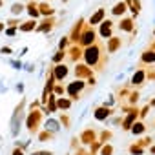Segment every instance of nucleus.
Here are the masks:
<instances>
[{"label": "nucleus", "instance_id": "nucleus-28", "mask_svg": "<svg viewBox=\"0 0 155 155\" xmlns=\"http://www.w3.org/2000/svg\"><path fill=\"white\" fill-rule=\"evenodd\" d=\"M53 91H55L57 95H62V93H64V88H62V86H55V88H53Z\"/></svg>", "mask_w": 155, "mask_h": 155}, {"label": "nucleus", "instance_id": "nucleus-35", "mask_svg": "<svg viewBox=\"0 0 155 155\" xmlns=\"http://www.w3.org/2000/svg\"><path fill=\"white\" fill-rule=\"evenodd\" d=\"M140 79H142V75H140V73H139V75H135V77H133V82H135V84H137V82H139V81H140Z\"/></svg>", "mask_w": 155, "mask_h": 155}, {"label": "nucleus", "instance_id": "nucleus-38", "mask_svg": "<svg viewBox=\"0 0 155 155\" xmlns=\"http://www.w3.org/2000/svg\"><path fill=\"white\" fill-rule=\"evenodd\" d=\"M0 6H2V0H0Z\"/></svg>", "mask_w": 155, "mask_h": 155}, {"label": "nucleus", "instance_id": "nucleus-5", "mask_svg": "<svg viewBox=\"0 0 155 155\" xmlns=\"http://www.w3.org/2000/svg\"><path fill=\"white\" fill-rule=\"evenodd\" d=\"M53 75H55V79L62 81V79H66V75H68V68H66L64 64H58V66L53 69Z\"/></svg>", "mask_w": 155, "mask_h": 155}, {"label": "nucleus", "instance_id": "nucleus-23", "mask_svg": "<svg viewBox=\"0 0 155 155\" xmlns=\"http://www.w3.org/2000/svg\"><path fill=\"white\" fill-rule=\"evenodd\" d=\"M9 64L15 68V69H22L24 66H22V62H18V60H9Z\"/></svg>", "mask_w": 155, "mask_h": 155}, {"label": "nucleus", "instance_id": "nucleus-8", "mask_svg": "<svg viewBox=\"0 0 155 155\" xmlns=\"http://www.w3.org/2000/svg\"><path fill=\"white\" fill-rule=\"evenodd\" d=\"M35 20H28V22H20V26H18V29L20 31H24V33H28V31H33L35 29Z\"/></svg>", "mask_w": 155, "mask_h": 155}, {"label": "nucleus", "instance_id": "nucleus-17", "mask_svg": "<svg viewBox=\"0 0 155 155\" xmlns=\"http://www.w3.org/2000/svg\"><path fill=\"white\" fill-rule=\"evenodd\" d=\"M81 140H82V142H86V144H88V142H91V140H93V131H91V130L84 131V133L81 135Z\"/></svg>", "mask_w": 155, "mask_h": 155}, {"label": "nucleus", "instance_id": "nucleus-31", "mask_svg": "<svg viewBox=\"0 0 155 155\" xmlns=\"http://www.w3.org/2000/svg\"><path fill=\"white\" fill-rule=\"evenodd\" d=\"M66 44H68V38L64 37V38H60V46H58V48H60V49H64V48H66Z\"/></svg>", "mask_w": 155, "mask_h": 155}, {"label": "nucleus", "instance_id": "nucleus-26", "mask_svg": "<svg viewBox=\"0 0 155 155\" xmlns=\"http://www.w3.org/2000/svg\"><path fill=\"white\" fill-rule=\"evenodd\" d=\"M120 28H122V29H126V31H128V29H130V28H131V22H130V20H122V24H120Z\"/></svg>", "mask_w": 155, "mask_h": 155}, {"label": "nucleus", "instance_id": "nucleus-9", "mask_svg": "<svg viewBox=\"0 0 155 155\" xmlns=\"http://www.w3.org/2000/svg\"><path fill=\"white\" fill-rule=\"evenodd\" d=\"M26 11V6L24 4H20V2H17V4H13L11 6V13L17 17V15H20V13H24Z\"/></svg>", "mask_w": 155, "mask_h": 155}, {"label": "nucleus", "instance_id": "nucleus-3", "mask_svg": "<svg viewBox=\"0 0 155 155\" xmlns=\"http://www.w3.org/2000/svg\"><path fill=\"white\" fill-rule=\"evenodd\" d=\"M84 60H86L90 66H95L97 60H99V48H97V46H90V48L84 51Z\"/></svg>", "mask_w": 155, "mask_h": 155}, {"label": "nucleus", "instance_id": "nucleus-12", "mask_svg": "<svg viewBox=\"0 0 155 155\" xmlns=\"http://www.w3.org/2000/svg\"><path fill=\"white\" fill-rule=\"evenodd\" d=\"M77 75H79L81 79H82V77H90V75H91V71H90L86 66H77Z\"/></svg>", "mask_w": 155, "mask_h": 155}, {"label": "nucleus", "instance_id": "nucleus-29", "mask_svg": "<svg viewBox=\"0 0 155 155\" xmlns=\"http://www.w3.org/2000/svg\"><path fill=\"white\" fill-rule=\"evenodd\" d=\"M17 24H18V20H17V18H11V20H8V26H11V28H17Z\"/></svg>", "mask_w": 155, "mask_h": 155}, {"label": "nucleus", "instance_id": "nucleus-34", "mask_svg": "<svg viewBox=\"0 0 155 155\" xmlns=\"http://www.w3.org/2000/svg\"><path fill=\"white\" fill-rule=\"evenodd\" d=\"M155 60V53H146V57H144V60Z\"/></svg>", "mask_w": 155, "mask_h": 155}, {"label": "nucleus", "instance_id": "nucleus-27", "mask_svg": "<svg viewBox=\"0 0 155 155\" xmlns=\"http://www.w3.org/2000/svg\"><path fill=\"white\" fill-rule=\"evenodd\" d=\"M11 155H24V150L22 148H18V146H15V150H13V153Z\"/></svg>", "mask_w": 155, "mask_h": 155}, {"label": "nucleus", "instance_id": "nucleus-22", "mask_svg": "<svg viewBox=\"0 0 155 155\" xmlns=\"http://www.w3.org/2000/svg\"><path fill=\"white\" fill-rule=\"evenodd\" d=\"M62 58H64V51H62V49H60V51H58V53H57V55H55V57H53V62H60V60H62Z\"/></svg>", "mask_w": 155, "mask_h": 155}, {"label": "nucleus", "instance_id": "nucleus-13", "mask_svg": "<svg viewBox=\"0 0 155 155\" xmlns=\"http://www.w3.org/2000/svg\"><path fill=\"white\" fill-rule=\"evenodd\" d=\"M38 9H40V13H42V15H48V17H49V15H53V8H49L46 2L38 4Z\"/></svg>", "mask_w": 155, "mask_h": 155}, {"label": "nucleus", "instance_id": "nucleus-6", "mask_svg": "<svg viewBox=\"0 0 155 155\" xmlns=\"http://www.w3.org/2000/svg\"><path fill=\"white\" fill-rule=\"evenodd\" d=\"M93 40H95V33H93V29H86V31L82 33V37H81V42H82L84 46H90Z\"/></svg>", "mask_w": 155, "mask_h": 155}, {"label": "nucleus", "instance_id": "nucleus-7", "mask_svg": "<svg viewBox=\"0 0 155 155\" xmlns=\"http://www.w3.org/2000/svg\"><path fill=\"white\" fill-rule=\"evenodd\" d=\"M26 9H28V13H29V17H31V18H37V17L40 15V9H38V6H37L35 0H31V2L26 6Z\"/></svg>", "mask_w": 155, "mask_h": 155}, {"label": "nucleus", "instance_id": "nucleus-14", "mask_svg": "<svg viewBox=\"0 0 155 155\" xmlns=\"http://www.w3.org/2000/svg\"><path fill=\"white\" fill-rule=\"evenodd\" d=\"M102 17H104V11H102V9H99V11H97V13H95V15H93V17L90 18V22H91V24L95 26V24H99V22L102 20Z\"/></svg>", "mask_w": 155, "mask_h": 155}, {"label": "nucleus", "instance_id": "nucleus-21", "mask_svg": "<svg viewBox=\"0 0 155 155\" xmlns=\"http://www.w3.org/2000/svg\"><path fill=\"white\" fill-rule=\"evenodd\" d=\"M0 53H2V55H11L13 49H11L9 46H2V48H0Z\"/></svg>", "mask_w": 155, "mask_h": 155}, {"label": "nucleus", "instance_id": "nucleus-15", "mask_svg": "<svg viewBox=\"0 0 155 155\" xmlns=\"http://www.w3.org/2000/svg\"><path fill=\"white\" fill-rule=\"evenodd\" d=\"M110 26H111L110 22H102V26H101V35L102 37H110V33H111V28Z\"/></svg>", "mask_w": 155, "mask_h": 155}, {"label": "nucleus", "instance_id": "nucleus-10", "mask_svg": "<svg viewBox=\"0 0 155 155\" xmlns=\"http://www.w3.org/2000/svg\"><path fill=\"white\" fill-rule=\"evenodd\" d=\"M51 26H53V18H46V20L37 28V31H49V29H51Z\"/></svg>", "mask_w": 155, "mask_h": 155}, {"label": "nucleus", "instance_id": "nucleus-19", "mask_svg": "<svg viewBox=\"0 0 155 155\" xmlns=\"http://www.w3.org/2000/svg\"><path fill=\"white\" fill-rule=\"evenodd\" d=\"M51 137H53V131H49V130H48V131H42V133L38 135L40 140H48V139H51Z\"/></svg>", "mask_w": 155, "mask_h": 155}, {"label": "nucleus", "instance_id": "nucleus-32", "mask_svg": "<svg viewBox=\"0 0 155 155\" xmlns=\"http://www.w3.org/2000/svg\"><path fill=\"white\" fill-rule=\"evenodd\" d=\"M15 90H17L18 93H22V91H24V84H22V82H18V84L15 86Z\"/></svg>", "mask_w": 155, "mask_h": 155}, {"label": "nucleus", "instance_id": "nucleus-20", "mask_svg": "<svg viewBox=\"0 0 155 155\" xmlns=\"http://www.w3.org/2000/svg\"><path fill=\"white\" fill-rule=\"evenodd\" d=\"M124 9H126L124 4H117V6L113 8V13H115V15H120V13H124Z\"/></svg>", "mask_w": 155, "mask_h": 155}, {"label": "nucleus", "instance_id": "nucleus-33", "mask_svg": "<svg viewBox=\"0 0 155 155\" xmlns=\"http://www.w3.org/2000/svg\"><path fill=\"white\" fill-rule=\"evenodd\" d=\"M31 155H53L51 151H33Z\"/></svg>", "mask_w": 155, "mask_h": 155}, {"label": "nucleus", "instance_id": "nucleus-18", "mask_svg": "<svg viewBox=\"0 0 155 155\" xmlns=\"http://www.w3.org/2000/svg\"><path fill=\"white\" fill-rule=\"evenodd\" d=\"M57 106H58L60 110H68V108L71 106V101H68V99H58V101H57Z\"/></svg>", "mask_w": 155, "mask_h": 155}, {"label": "nucleus", "instance_id": "nucleus-37", "mask_svg": "<svg viewBox=\"0 0 155 155\" xmlns=\"http://www.w3.org/2000/svg\"><path fill=\"white\" fill-rule=\"evenodd\" d=\"M2 31H6V24H4V22H0V33H2Z\"/></svg>", "mask_w": 155, "mask_h": 155}, {"label": "nucleus", "instance_id": "nucleus-16", "mask_svg": "<svg viewBox=\"0 0 155 155\" xmlns=\"http://www.w3.org/2000/svg\"><path fill=\"white\" fill-rule=\"evenodd\" d=\"M108 113H110V111H108L106 108H99V110L95 111V119L102 120V119H106V117H108Z\"/></svg>", "mask_w": 155, "mask_h": 155}, {"label": "nucleus", "instance_id": "nucleus-36", "mask_svg": "<svg viewBox=\"0 0 155 155\" xmlns=\"http://www.w3.org/2000/svg\"><path fill=\"white\" fill-rule=\"evenodd\" d=\"M133 131H135V133H139V131H142V126H140V124H137V126H135V130H133Z\"/></svg>", "mask_w": 155, "mask_h": 155}, {"label": "nucleus", "instance_id": "nucleus-24", "mask_svg": "<svg viewBox=\"0 0 155 155\" xmlns=\"http://www.w3.org/2000/svg\"><path fill=\"white\" fill-rule=\"evenodd\" d=\"M4 33H6V35H9V37H13V35L17 33V28H11V26H9V28H6V31H4Z\"/></svg>", "mask_w": 155, "mask_h": 155}, {"label": "nucleus", "instance_id": "nucleus-2", "mask_svg": "<svg viewBox=\"0 0 155 155\" xmlns=\"http://www.w3.org/2000/svg\"><path fill=\"white\" fill-rule=\"evenodd\" d=\"M40 119H42V113H40L38 110L29 111V115H28V119H26V126H28V130H29L31 133L37 131V126H38V122H40Z\"/></svg>", "mask_w": 155, "mask_h": 155}, {"label": "nucleus", "instance_id": "nucleus-4", "mask_svg": "<svg viewBox=\"0 0 155 155\" xmlns=\"http://www.w3.org/2000/svg\"><path fill=\"white\" fill-rule=\"evenodd\" d=\"M82 88H84V82H82V81H75V82H71V84L68 86V93H69L73 99H77V93H79Z\"/></svg>", "mask_w": 155, "mask_h": 155}, {"label": "nucleus", "instance_id": "nucleus-30", "mask_svg": "<svg viewBox=\"0 0 155 155\" xmlns=\"http://www.w3.org/2000/svg\"><path fill=\"white\" fill-rule=\"evenodd\" d=\"M111 151H113V150H111V146H106V148L102 150V155H111Z\"/></svg>", "mask_w": 155, "mask_h": 155}, {"label": "nucleus", "instance_id": "nucleus-11", "mask_svg": "<svg viewBox=\"0 0 155 155\" xmlns=\"http://www.w3.org/2000/svg\"><path fill=\"white\" fill-rule=\"evenodd\" d=\"M46 130H49V131H58L60 128H58V120H55V119H49L48 122H46Z\"/></svg>", "mask_w": 155, "mask_h": 155}, {"label": "nucleus", "instance_id": "nucleus-1", "mask_svg": "<svg viewBox=\"0 0 155 155\" xmlns=\"http://www.w3.org/2000/svg\"><path fill=\"white\" fill-rule=\"evenodd\" d=\"M22 110H24V99H22V102H18V106L15 108L13 117H11V135H13V137H17V135H18V131H20L22 119H24Z\"/></svg>", "mask_w": 155, "mask_h": 155}, {"label": "nucleus", "instance_id": "nucleus-25", "mask_svg": "<svg viewBox=\"0 0 155 155\" xmlns=\"http://www.w3.org/2000/svg\"><path fill=\"white\" fill-rule=\"evenodd\" d=\"M71 58H73V60L79 58V48H73V49H71Z\"/></svg>", "mask_w": 155, "mask_h": 155}]
</instances>
